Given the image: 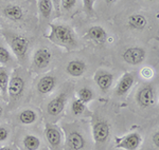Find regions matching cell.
<instances>
[{
	"instance_id": "cell-1",
	"label": "cell",
	"mask_w": 159,
	"mask_h": 150,
	"mask_svg": "<svg viewBox=\"0 0 159 150\" xmlns=\"http://www.w3.org/2000/svg\"><path fill=\"white\" fill-rule=\"evenodd\" d=\"M46 38H48L52 44L65 48L67 51L76 49L79 45L75 33L65 24H51L50 32L46 35Z\"/></svg>"
},
{
	"instance_id": "cell-2",
	"label": "cell",
	"mask_w": 159,
	"mask_h": 150,
	"mask_svg": "<svg viewBox=\"0 0 159 150\" xmlns=\"http://www.w3.org/2000/svg\"><path fill=\"white\" fill-rule=\"evenodd\" d=\"M3 36L9 47L11 48L13 55L17 59V62L20 65H25L28 59V54H29V40L21 35L10 31H3Z\"/></svg>"
},
{
	"instance_id": "cell-3",
	"label": "cell",
	"mask_w": 159,
	"mask_h": 150,
	"mask_svg": "<svg viewBox=\"0 0 159 150\" xmlns=\"http://www.w3.org/2000/svg\"><path fill=\"white\" fill-rule=\"evenodd\" d=\"M27 81L24 76V72L21 69L16 68L10 77L9 88H7V94H9V101H18L24 96Z\"/></svg>"
},
{
	"instance_id": "cell-4",
	"label": "cell",
	"mask_w": 159,
	"mask_h": 150,
	"mask_svg": "<svg viewBox=\"0 0 159 150\" xmlns=\"http://www.w3.org/2000/svg\"><path fill=\"white\" fill-rule=\"evenodd\" d=\"M110 134V127L105 119L98 118L92 124V136L98 145L107 143Z\"/></svg>"
},
{
	"instance_id": "cell-5",
	"label": "cell",
	"mask_w": 159,
	"mask_h": 150,
	"mask_svg": "<svg viewBox=\"0 0 159 150\" xmlns=\"http://www.w3.org/2000/svg\"><path fill=\"white\" fill-rule=\"evenodd\" d=\"M51 60H52V54L47 48H38L34 52L32 58V69L37 72L45 70L49 67Z\"/></svg>"
},
{
	"instance_id": "cell-6",
	"label": "cell",
	"mask_w": 159,
	"mask_h": 150,
	"mask_svg": "<svg viewBox=\"0 0 159 150\" xmlns=\"http://www.w3.org/2000/svg\"><path fill=\"white\" fill-rule=\"evenodd\" d=\"M68 101V91H63L53 97L47 105V113L51 118L58 116L63 112Z\"/></svg>"
},
{
	"instance_id": "cell-7",
	"label": "cell",
	"mask_w": 159,
	"mask_h": 150,
	"mask_svg": "<svg viewBox=\"0 0 159 150\" xmlns=\"http://www.w3.org/2000/svg\"><path fill=\"white\" fill-rule=\"evenodd\" d=\"M147 57V51L140 47H130L123 51L122 58L126 63L133 66L140 65Z\"/></svg>"
},
{
	"instance_id": "cell-8",
	"label": "cell",
	"mask_w": 159,
	"mask_h": 150,
	"mask_svg": "<svg viewBox=\"0 0 159 150\" xmlns=\"http://www.w3.org/2000/svg\"><path fill=\"white\" fill-rule=\"evenodd\" d=\"M86 146V141L83 133L76 129L66 131V149L67 150H83Z\"/></svg>"
},
{
	"instance_id": "cell-9",
	"label": "cell",
	"mask_w": 159,
	"mask_h": 150,
	"mask_svg": "<svg viewBox=\"0 0 159 150\" xmlns=\"http://www.w3.org/2000/svg\"><path fill=\"white\" fill-rule=\"evenodd\" d=\"M136 101L141 108L147 109L155 103V89L151 85H145L136 94Z\"/></svg>"
},
{
	"instance_id": "cell-10",
	"label": "cell",
	"mask_w": 159,
	"mask_h": 150,
	"mask_svg": "<svg viewBox=\"0 0 159 150\" xmlns=\"http://www.w3.org/2000/svg\"><path fill=\"white\" fill-rule=\"evenodd\" d=\"M142 143V138L138 132H133L121 139H116V148L125 150H137Z\"/></svg>"
},
{
	"instance_id": "cell-11",
	"label": "cell",
	"mask_w": 159,
	"mask_h": 150,
	"mask_svg": "<svg viewBox=\"0 0 159 150\" xmlns=\"http://www.w3.org/2000/svg\"><path fill=\"white\" fill-rule=\"evenodd\" d=\"M45 135L48 144L52 149H57L63 143V134L61 129L53 124H47L45 128Z\"/></svg>"
},
{
	"instance_id": "cell-12",
	"label": "cell",
	"mask_w": 159,
	"mask_h": 150,
	"mask_svg": "<svg viewBox=\"0 0 159 150\" xmlns=\"http://www.w3.org/2000/svg\"><path fill=\"white\" fill-rule=\"evenodd\" d=\"M135 84V74L132 72H126L120 78L115 89V94L118 96H124Z\"/></svg>"
},
{
	"instance_id": "cell-13",
	"label": "cell",
	"mask_w": 159,
	"mask_h": 150,
	"mask_svg": "<svg viewBox=\"0 0 159 150\" xmlns=\"http://www.w3.org/2000/svg\"><path fill=\"white\" fill-rule=\"evenodd\" d=\"M94 81L102 92L108 91L114 83V75L106 70H99L94 74Z\"/></svg>"
},
{
	"instance_id": "cell-14",
	"label": "cell",
	"mask_w": 159,
	"mask_h": 150,
	"mask_svg": "<svg viewBox=\"0 0 159 150\" xmlns=\"http://www.w3.org/2000/svg\"><path fill=\"white\" fill-rule=\"evenodd\" d=\"M84 38L96 42L97 45H104L107 40V33L104 30V28L100 27V25H93V27L89 28Z\"/></svg>"
},
{
	"instance_id": "cell-15",
	"label": "cell",
	"mask_w": 159,
	"mask_h": 150,
	"mask_svg": "<svg viewBox=\"0 0 159 150\" xmlns=\"http://www.w3.org/2000/svg\"><path fill=\"white\" fill-rule=\"evenodd\" d=\"M56 83L57 81H56V77L54 75H43L37 83V92L42 94V95H47L55 89Z\"/></svg>"
},
{
	"instance_id": "cell-16",
	"label": "cell",
	"mask_w": 159,
	"mask_h": 150,
	"mask_svg": "<svg viewBox=\"0 0 159 150\" xmlns=\"http://www.w3.org/2000/svg\"><path fill=\"white\" fill-rule=\"evenodd\" d=\"M87 66L83 60H71L66 67V72L73 77H80L86 72Z\"/></svg>"
},
{
	"instance_id": "cell-17",
	"label": "cell",
	"mask_w": 159,
	"mask_h": 150,
	"mask_svg": "<svg viewBox=\"0 0 159 150\" xmlns=\"http://www.w3.org/2000/svg\"><path fill=\"white\" fill-rule=\"evenodd\" d=\"M37 118H38L37 112L30 108L21 110L18 113V115H17V121H18V123L21 124V125H25V126L35 124Z\"/></svg>"
},
{
	"instance_id": "cell-18",
	"label": "cell",
	"mask_w": 159,
	"mask_h": 150,
	"mask_svg": "<svg viewBox=\"0 0 159 150\" xmlns=\"http://www.w3.org/2000/svg\"><path fill=\"white\" fill-rule=\"evenodd\" d=\"M10 83V72L6 67H0V94L1 100L4 101H9V94L7 88Z\"/></svg>"
},
{
	"instance_id": "cell-19",
	"label": "cell",
	"mask_w": 159,
	"mask_h": 150,
	"mask_svg": "<svg viewBox=\"0 0 159 150\" xmlns=\"http://www.w3.org/2000/svg\"><path fill=\"white\" fill-rule=\"evenodd\" d=\"M3 15L7 17L9 20L14 22H18L21 21L24 19V11L19 6H15V4H10L4 7L3 10Z\"/></svg>"
},
{
	"instance_id": "cell-20",
	"label": "cell",
	"mask_w": 159,
	"mask_h": 150,
	"mask_svg": "<svg viewBox=\"0 0 159 150\" xmlns=\"http://www.w3.org/2000/svg\"><path fill=\"white\" fill-rule=\"evenodd\" d=\"M0 63L7 67H15L17 65L15 56L13 53L10 52L7 47L3 42L0 41Z\"/></svg>"
},
{
	"instance_id": "cell-21",
	"label": "cell",
	"mask_w": 159,
	"mask_h": 150,
	"mask_svg": "<svg viewBox=\"0 0 159 150\" xmlns=\"http://www.w3.org/2000/svg\"><path fill=\"white\" fill-rule=\"evenodd\" d=\"M127 24L133 30H143L148 24V20L141 14H133L127 18Z\"/></svg>"
},
{
	"instance_id": "cell-22",
	"label": "cell",
	"mask_w": 159,
	"mask_h": 150,
	"mask_svg": "<svg viewBox=\"0 0 159 150\" xmlns=\"http://www.w3.org/2000/svg\"><path fill=\"white\" fill-rule=\"evenodd\" d=\"M38 11L43 20H48L52 15L53 4L51 0H39L38 1Z\"/></svg>"
},
{
	"instance_id": "cell-23",
	"label": "cell",
	"mask_w": 159,
	"mask_h": 150,
	"mask_svg": "<svg viewBox=\"0 0 159 150\" xmlns=\"http://www.w3.org/2000/svg\"><path fill=\"white\" fill-rule=\"evenodd\" d=\"M25 150H38L40 146V139L38 136L33 135V134H27L22 139Z\"/></svg>"
},
{
	"instance_id": "cell-24",
	"label": "cell",
	"mask_w": 159,
	"mask_h": 150,
	"mask_svg": "<svg viewBox=\"0 0 159 150\" xmlns=\"http://www.w3.org/2000/svg\"><path fill=\"white\" fill-rule=\"evenodd\" d=\"M78 98L80 101H82L84 104H88L90 103V101L93 100L94 97V94H93V91L91 90L89 87H82L80 88L78 90Z\"/></svg>"
},
{
	"instance_id": "cell-25",
	"label": "cell",
	"mask_w": 159,
	"mask_h": 150,
	"mask_svg": "<svg viewBox=\"0 0 159 150\" xmlns=\"http://www.w3.org/2000/svg\"><path fill=\"white\" fill-rule=\"evenodd\" d=\"M70 109H71V112H72L73 115L79 116V115H82V114L86 111L87 105L84 104L82 101H80L79 98H74V100L71 101Z\"/></svg>"
},
{
	"instance_id": "cell-26",
	"label": "cell",
	"mask_w": 159,
	"mask_h": 150,
	"mask_svg": "<svg viewBox=\"0 0 159 150\" xmlns=\"http://www.w3.org/2000/svg\"><path fill=\"white\" fill-rule=\"evenodd\" d=\"M76 0H61V11L70 12L75 6Z\"/></svg>"
},
{
	"instance_id": "cell-27",
	"label": "cell",
	"mask_w": 159,
	"mask_h": 150,
	"mask_svg": "<svg viewBox=\"0 0 159 150\" xmlns=\"http://www.w3.org/2000/svg\"><path fill=\"white\" fill-rule=\"evenodd\" d=\"M96 0H83V6L85 9L86 13L88 14H92L93 13V6Z\"/></svg>"
},
{
	"instance_id": "cell-28",
	"label": "cell",
	"mask_w": 159,
	"mask_h": 150,
	"mask_svg": "<svg viewBox=\"0 0 159 150\" xmlns=\"http://www.w3.org/2000/svg\"><path fill=\"white\" fill-rule=\"evenodd\" d=\"M10 135V131L6 126L0 125V143L1 142H6L9 139Z\"/></svg>"
},
{
	"instance_id": "cell-29",
	"label": "cell",
	"mask_w": 159,
	"mask_h": 150,
	"mask_svg": "<svg viewBox=\"0 0 159 150\" xmlns=\"http://www.w3.org/2000/svg\"><path fill=\"white\" fill-rule=\"evenodd\" d=\"M141 75H142V77H144V78H151L154 75V72L151 68L147 67V68H143V69L141 70Z\"/></svg>"
},
{
	"instance_id": "cell-30",
	"label": "cell",
	"mask_w": 159,
	"mask_h": 150,
	"mask_svg": "<svg viewBox=\"0 0 159 150\" xmlns=\"http://www.w3.org/2000/svg\"><path fill=\"white\" fill-rule=\"evenodd\" d=\"M61 0H51V2H52V4H53V10L55 11L57 16H60L61 13Z\"/></svg>"
},
{
	"instance_id": "cell-31",
	"label": "cell",
	"mask_w": 159,
	"mask_h": 150,
	"mask_svg": "<svg viewBox=\"0 0 159 150\" xmlns=\"http://www.w3.org/2000/svg\"><path fill=\"white\" fill-rule=\"evenodd\" d=\"M153 143H154V145H156V147L158 148V146H159V133H158V131H156L155 133L153 134Z\"/></svg>"
},
{
	"instance_id": "cell-32",
	"label": "cell",
	"mask_w": 159,
	"mask_h": 150,
	"mask_svg": "<svg viewBox=\"0 0 159 150\" xmlns=\"http://www.w3.org/2000/svg\"><path fill=\"white\" fill-rule=\"evenodd\" d=\"M0 150H14V149L10 146H2V147H0Z\"/></svg>"
},
{
	"instance_id": "cell-33",
	"label": "cell",
	"mask_w": 159,
	"mask_h": 150,
	"mask_svg": "<svg viewBox=\"0 0 159 150\" xmlns=\"http://www.w3.org/2000/svg\"><path fill=\"white\" fill-rule=\"evenodd\" d=\"M105 2H106L107 4H114L115 2L117 1V0H104Z\"/></svg>"
},
{
	"instance_id": "cell-34",
	"label": "cell",
	"mask_w": 159,
	"mask_h": 150,
	"mask_svg": "<svg viewBox=\"0 0 159 150\" xmlns=\"http://www.w3.org/2000/svg\"><path fill=\"white\" fill-rule=\"evenodd\" d=\"M2 115H3V107L0 105V118H2Z\"/></svg>"
},
{
	"instance_id": "cell-35",
	"label": "cell",
	"mask_w": 159,
	"mask_h": 150,
	"mask_svg": "<svg viewBox=\"0 0 159 150\" xmlns=\"http://www.w3.org/2000/svg\"><path fill=\"white\" fill-rule=\"evenodd\" d=\"M148 1H156V0H148Z\"/></svg>"
},
{
	"instance_id": "cell-36",
	"label": "cell",
	"mask_w": 159,
	"mask_h": 150,
	"mask_svg": "<svg viewBox=\"0 0 159 150\" xmlns=\"http://www.w3.org/2000/svg\"><path fill=\"white\" fill-rule=\"evenodd\" d=\"M0 100H1V94H0Z\"/></svg>"
}]
</instances>
